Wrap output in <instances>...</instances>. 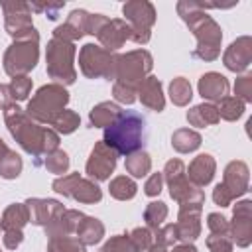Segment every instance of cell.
I'll list each match as a JSON object with an SVG mask.
<instances>
[{
	"label": "cell",
	"instance_id": "obj_1",
	"mask_svg": "<svg viewBox=\"0 0 252 252\" xmlns=\"http://www.w3.org/2000/svg\"><path fill=\"white\" fill-rule=\"evenodd\" d=\"M6 128L10 136L20 144V148L33 156V158H43L49 152L59 148V134L53 128L39 126L33 122L24 108H20L16 102L8 104L2 108Z\"/></svg>",
	"mask_w": 252,
	"mask_h": 252
},
{
	"label": "cell",
	"instance_id": "obj_2",
	"mask_svg": "<svg viewBox=\"0 0 252 252\" xmlns=\"http://www.w3.org/2000/svg\"><path fill=\"white\" fill-rule=\"evenodd\" d=\"M175 8H177L179 18L187 24V28L193 32V35L197 39V47L193 49V57H197L201 61H215L220 55L222 30L205 12L207 10V2L179 0Z\"/></svg>",
	"mask_w": 252,
	"mask_h": 252
},
{
	"label": "cell",
	"instance_id": "obj_3",
	"mask_svg": "<svg viewBox=\"0 0 252 252\" xmlns=\"http://www.w3.org/2000/svg\"><path fill=\"white\" fill-rule=\"evenodd\" d=\"M146 136V120L142 114L134 110H122L118 118L104 128L102 142L112 148L118 156H130L144 146Z\"/></svg>",
	"mask_w": 252,
	"mask_h": 252
},
{
	"label": "cell",
	"instance_id": "obj_4",
	"mask_svg": "<svg viewBox=\"0 0 252 252\" xmlns=\"http://www.w3.org/2000/svg\"><path fill=\"white\" fill-rule=\"evenodd\" d=\"M39 59V33L35 28L28 30L26 33L14 37V41L4 51V71L6 75L14 77H28V73L37 65Z\"/></svg>",
	"mask_w": 252,
	"mask_h": 252
},
{
	"label": "cell",
	"instance_id": "obj_5",
	"mask_svg": "<svg viewBox=\"0 0 252 252\" xmlns=\"http://www.w3.org/2000/svg\"><path fill=\"white\" fill-rule=\"evenodd\" d=\"M69 102V93L63 85L57 83H49L43 85L35 91V94L28 100L26 106V114L37 122V124H47L51 126V122L57 118L59 112L65 110Z\"/></svg>",
	"mask_w": 252,
	"mask_h": 252
},
{
	"label": "cell",
	"instance_id": "obj_6",
	"mask_svg": "<svg viewBox=\"0 0 252 252\" xmlns=\"http://www.w3.org/2000/svg\"><path fill=\"white\" fill-rule=\"evenodd\" d=\"M75 53L77 47L71 41H63L57 37H51L45 47V65L47 75L57 85H73L77 81V69H75Z\"/></svg>",
	"mask_w": 252,
	"mask_h": 252
},
{
	"label": "cell",
	"instance_id": "obj_7",
	"mask_svg": "<svg viewBox=\"0 0 252 252\" xmlns=\"http://www.w3.org/2000/svg\"><path fill=\"white\" fill-rule=\"evenodd\" d=\"M163 181L167 183L169 195L173 201L179 203V207H201L205 205V193L201 187L193 185L187 179L185 163L181 159H169L161 171Z\"/></svg>",
	"mask_w": 252,
	"mask_h": 252
},
{
	"label": "cell",
	"instance_id": "obj_8",
	"mask_svg": "<svg viewBox=\"0 0 252 252\" xmlns=\"http://www.w3.org/2000/svg\"><path fill=\"white\" fill-rule=\"evenodd\" d=\"M118 53L106 51L100 45L85 43L79 51V69L87 79H106L114 81Z\"/></svg>",
	"mask_w": 252,
	"mask_h": 252
},
{
	"label": "cell",
	"instance_id": "obj_9",
	"mask_svg": "<svg viewBox=\"0 0 252 252\" xmlns=\"http://www.w3.org/2000/svg\"><path fill=\"white\" fill-rule=\"evenodd\" d=\"M152 69H154V57L148 49H132L128 53H118L114 83L138 91L140 83L152 73Z\"/></svg>",
	"mask_w": 252,
	"mask_h": 252
},
{
	"label": "cell",
	"instance_id": "obj_10",
	"mask_svg": "<svg viewBox=\"0 0 252 252\" xmlns=\"http://www.w3.org/2000/svg\"><path fill=\"white\" fill-rule=\"evenodd\" d=\"M124 22L130 24V41L146 45L152 37V26L156 24V8L148 0H130L122 6Z\"/></svg>",
	"mask_w": 252,
	"mask_h": 252
},
{
	"label": "cell",
	"instance_id": "obj_11",
	"mask_svg": "<svg viewBox=\"0 0 252 252\" xmlns=\"http://www.w3.org/2000/svg\"><path fill=\"white\" fill-rule=\"evenodd\" d=\"M116 161H118V154L100 140L93 146L91 156L85 165V171H87L89 179H93V181H106L114 173Z\"/></svg>",
	"mask_w": 252,
	"mask_h": 252
},
{
	"label": "cell",
	"instance_id": "obj_12",
	"mask_svg": "<svg viewBox=\"0 0 252 252\" xmlns=\"http://www.w3.org/2000/svg\"><path fill=\"white\" fill-rule=\"evenodd\" d=\"M228 236L232 244L248 248L252 242V201L242 199L232 207V220H228Z\"/></svg>",
	"mask_w": 252,
	"mask_h": 252
},
{
	"label": "cell",
	"instance_id": "obj_13",
	"mask_svg": "<svg viewBox=\"0 0 252 252\" xmlns=\"http://www.w3.org/2000/svg\"><path fill=\"white\" fill-rule=\"evenodd\" d=\"M2 12H4V30L8 32V35L18 37L22 33H26L28 30L33 28V20H32V10L28 2L22 0H4L0 2Z\"/></svg>",
	"mask_w": 252,
	"mask_h": 252
},
{
	"label": "cell",
	"instance_id": "obj_14",
	"mask_svg": "<svg viewBox=\"0 0 252 252\" xmlns=\"http://www.w3.org/2000/svg\"><path fill=\"white\" fill-rule=\"evenodd\" d=\"M222 63L232 73H244L252 63V37L250 35L236 37L222 53Z\"/></svg>",
	"mask_w": 252,
	"mask_h": 252
},
{
	"label": "cell",
	"instance_id": "obj_15",
	"mask_svg": "<svg viewBox=\"0 0 252 252\" xmlns=\"http://www.w3.org/2000/svg\"><path fill=\"white\" fill-rule=\"evenodd\" d=\"M130 24L120 20V18H108V22L100 28V32L96 33V39L100 41V47H104L106 51H118L126 41H130Z\"/></svg>",
	"mask_w": 252,
	"mask_h": 252
},
{
	"label": "cell",
	"instance_id": "obj_16",
	"mask_svg": "<svg viewBox=\"0 0 252 252\" xmlns=\"http://www.w3.org/2000/svg\"><path fill=\"white\" fill-rule=\"evenodd\" d=\"M30 222L37 226H47L57 215L65 211L63 203L57 199H43V197H30L26 199Z\"/></svg>",
	"mask_w": 252,
	"mask_h": 252
},
{
	"label": "cell",
	"instance_id": "obj_17",
	"mask_svg": "<svg viewBox=\"0 0 252 252\" xmlns=\"http://www.w3.org/2000/svg\"><path fill=\"white\" fill-rule=\"evenodd\" d=\"M226 191L232 195V199L242 197L248 191V183H250V169L242 159H232L226 163L224 171H222V181H220Z\"/></svg>",
	"mask_w": 252,
	"mask_h": 252
},
{
	"label": "cell",
	"instance_id": "obj_18",
	"mask_svg": "<svg viewBox=\"0 0 252 252\" xmlns=\"http://www.w3.org/2000/svg\"><path fill=\"white\" fill-rule=\"evenodd\" d=\"M201 207H179L177 213V222H175V230H177V240L185 242V244H193L199 236H201Z\"/></svg>",
	"mask_w": 252,
	"mask_h": 252
},
{
	"label": "cell",
	"instance_id": "obj_19",
	"mask_svg": "<svg viewBox=\"0 0 252 252\" xmlns=\"http://www.w3.org/2000/svg\"><path fill=\"white\" fill-rule=\"evenodd\" d=\"M197 89H199V94L203 96V100L207 102H220L224 96H228V79L217 71H209L205 75H201L199 83H197Z\"/></svg>",
	"mask_w": 252,
	"mask_h": 252
},
{
	"label": "cell",
	"instance_id": "obj_20",
	"mask_svg": "<svg viewBox=\"0 0 252 252\" xmlns=\"http://www.w3.org/2000/svg\"><path fill=\"white\" fill-rule=\"evenodd\" d=\"M89 14L91 12H87V10H73L67 16V22L61 24V26H57L53 30V37L63 39V41H71V43H75L77 39H81L87 33Z\"/></svg>",
	"mask_w": 252,
	"mask_h": 252
},
{
	"label": "cell",
	"instance_id": "obj_21",
	"mask_svg": "<svg viewBox=\"0 0 252 252\" xmlns=\"http://www.w3.org/2000/svg\"><path fill=\"white\" fill-rule=\"evenodd\" d=\"M136 96L142 100V104L150 110H156V112H161L165 108V96H163V87H161V81L154 75H148L138 91H136Z\"/></svg>",
	"mask_w": 252,
	"mask_h": 252
},
{
	"label": "cell",
	"instance_id": "obj_22",
	"mask_svg": "<svg viewBox=\"0 0 252 252\" xmlns=\"http://www.w3.org/2000/svg\"><path fill=\"white\" fill-rule=\"evenodd\" d=\"M215 171H217V161L211 154H199L197 158H193L189 167H185L187 179L197 187L209 185L215 177Z\"/></svg>",
	"mask_w": 252,
	"mask_h": 252
},
{
	"label": "cell",
	"instance_id": "obj_23",
	"mask_svg": "<svg viewBox=\"0 0 252 252\" xmlns=\"http://www.w3.org/2000/svg\"><path fill=\"white\" fill-rule=\"evenodd\" d=\"M85 219V213L77 211V209H65L61 215H57L45 228V236L53 238V236H71L77 232L81 220Z\"/></svg>",
	"mask_w": 252,
	"mask_h": 252
},
{
	"label": "cell",
	"instance_id": "obj_24",
	"mask_svg": "<svg viewBox=\"0 0 252 252\" xmlns=\"http://www.w3.org/2000/svg\"><path fill=\"white\" fill-rule=\"evenodd\" d=\"M28 222H30V215H28L26 203L8 205L0 217V228L2 230H22Z\"/></svg>",
	"mask_w": 252,
	"mask_h": 252
},
{
	"label": "cell",
	"instance_id": "obj_25",
	"mask_svg": "<svg viewBox=\"0 0 252 252\" xmlns=\"http://www.w3.org/2000/svg\"><path fill=\"white\" fill-rule=\"evenodd\" d=\"M219 120H220V116H219L217 104H213V102H201V104H195L193 108L187 110V122L195 128L213 126Z\"/></svg>",
	"mask_w": 252,
	"mask_h": 252
},
{
	"label": "cell",
	"instance_id": "obj_26",
	"mask_svg": "<svg viewBox=\"0 0 252 252\" xmlns=\"http://www.w3.org/2000/svg\"><path fill=\"white\" fill-rule=\"evenodd\" d=\"M75 236L79 238V242H81L83 246H94V244H98V242L102 240V236H104V224H102L98 219L85 215V219L81 220V224H79Z\"/></svg>",
	"mask_w": 252,
	"mask_h": 252
},
{
	"label": "cell",
	"instance_id": "obj_27",
	"mask_svg": "<svg viewBox=\"0 0 252 252\" xmlns=\"http://www.w3.org/2000/svg\"><path fill=\"white\" fill-rule=\"evenodd\" d=\"M120 112H122V108L116 102L104 100V102H98L96 106H93V110L89 112V122L94 128H106L118 118Z\"/></svg>",
	"mask_w": 252,
	"mask_h": 252
},
{
	"label": "cell",
	"instance_id": "obj_28",
	"mask_svg": "<svg viewBox=\"0 0 252 252\" xmlns=\"http://www.w3.org/2000/svg\"><path fill=\"white\" fill-rule=\"evenodd\" d=\"M69 197L75 199V201H79V203H85V205H94V203H100V199H102V189L98 187L96 181L81 177V179L75 183V187H73V191H71Z\"/></svg>",
	"mask_w": 252,
	"mask_h": 252
},
{
	"label": "cell",
	"instance_id": "obj_29",
	"mask_svg": "<svg viewBox=\"0 0 252 252\" xmlns=\"http://www.w3.org/2000/svg\"><path fill=\"white\" fill-rule=\"evenodd\" d=\"M201 142H203L201 134L197 130H193V128H179V130H175L171 134V146L179 154H191V152H195L201 146Z\"/></svg>",
	"mask_w": 252,
	"mask_h": 252
},
{
	"label": "cell",
	"instance_id": "obj_30",
	"mask_svg": "<svg viewBox=\"0 0 252 252\" xmlns=\"http://www.w3.org/2000/svg\"><path fill=\"white\" fill-rule=\"evenodd\" d=\"M108 193L110 197L118 199V201H130L136 197L138 193V185L132 177L128 175H116L114 179H110L108 183Z\"/></svg>",
	"mask_w": 252,
	"mask_h": 252
},
{
	"label": "cell",
	"instance_id": "obj_31",
	"mask_svg": "<svg viewBox=\"0 0 252 252\" xmlns=\"http://www.w3.org/2000/svg\"><path fill=\"white\" fill-rule=\"evenodd\" d=\"M124 167H126V171H128L132 177H136V179L146 177V175L150 173V169H152V158H150L148 152L138 150V152L126 156Z\"/></svg>",
	"mask_w": 252,
	"mask_h": 252
},
{
	"label": "cell",
	"instance_id": "obj_32",
	"mask_svg": "<svg viewBox=\"0 0 252 252\" xmlns=\"http://www.w3.org/2000/svg\"><path fill=\"white\" fill-rule=\"evenodd\" d=\"M169 98L175 106H187L193 98V89L191 83L185 77H175L169 83Z\"/></svg>",
	"mask_w": 252,
	"mask_h": 252
},
{
	"label": "cell",
	"instance_id": "obj_33",
	"mask_svg": "<svg viewBox=\"0 0 252 252\" xmlns=\"http://www.w3.org/2000/svg\"><path fill=\"white\" fill-rule=\"evenodd\" d=\"M165 219H167V205L163 201H152V203H148V207L144 211V220H146V226L150 230L156 232L163 224Z\"/></svg>",
	"mask_w": 252,
	"mask_h": 252
},
{
	"label": "cell",
	"instance_id": "obj_34",
	"mask_svg": "<svg viewBox=\"0 0 252 252\" xmlns=\"http://www.w3.org/2000/svg\"><path fill=\"white\" fill-rule=\"evenodd\" d=\"M244 102L236 96H224L219 104H217V110H219V116L222 120H228V122H234L238 120L242 114H244Z\"/></svg>",
	"mask_w": 252,
	"mask_h": 252
},
{
	"label": "cell",
	"instance_id": "obj_35",
	"mask_svg": "<svg viewBox=\"0 0 252 252\" xmlns=\"http://www.w3.org/2000/svg\"><path fill=\"white\" fill-rule=\"evenodd\" d=\"M51 126H53V130H55L57 134H73V132L81 126V118H79L77 112L65 108L63 112L57 114V118L51 122Z\"/></svg>",
	"mask_w": 252,
	"mask_h": 252
},
{
	"label": "cell",
	"instance_id": "obj_36",
	"mask_svg": "<svg viewBox=\"0 0 252 252\" xmlns=\"http://www.w3.org/2000/svg\"><path fill=\"white\" fill-rule=\"evenodd\" d=\"M43 158H45L43 165H45V169L49 173H55V175H65L67 173V169H69V156H67V152L57 148V150L49 152Z\"/></svg>",
	"mask_w": 252,
	"mask_h": 252
},
{
	"label": "cell",
	"instance_id": "obj_37",
	"mask_svg": "<svg viewBox=\"0 0 252 252\" xmlns=\"http://www.w3.org/2000/svg\"><path fill=\"white\" fill-rule=\"evenodd\" d=\"M87 246L79 242L77 236H53L47 238V252H85Z\"/></svg>",
	"mask_w": 252,
	"mask_h": 252
},
{
	"label": "cell",
	"instance_id": "obj_38",
	"mask_svg": "<svg viewBox=\"0 0 252 252\" xmlns=\"http://www.w3.org/2000/svg\"><path fill=\"white\" fill-rule=\"evenodd\" d=\"M22 167H24V163H22L20 154H16V152L10 150L0 159V177L2 179H16L22 173Z\"/></svg>",
	"mask_w": 252,
	"mask_h": 252
},
{
	"label": "cell",
	"instance_id": "obj_39",
	"mask_svg": "<svg viewBox=\"0 0 252 252\" xmlns=\"http://www.w3.org/2000/svg\"><path fill=\"white\" fill-rule=\"evenodd\" d=\"M126 234L130 236V240L138 252H146L154 244V230H150L148 226H136Z\"/></svg>",
	"mask_w": 252,
	"mask_h": 252
},
{
	"label": "cell",
	"instance_id": "obj_40",
	"mask_svg": "<svg viewBox=\"0 0 252 252\" xmlns=\"http://www.w3.org/2000/svg\"><path fill=\"white\" fill-rule=\"evenodd\" d=\"M100 252H138V250L132 244V240H130L128 234H116V236H110L102 244Z\"/></svg>",
	"mask_w": 252,
	"mask_h": 252
},
{
	"label": "cell",
	"instance_id": "obj_41",
	"mask_svg": "<svg viewBox=\"0 0 252 252\" xmlns=\"http://www.w3.org/2000/svg\"><path fill=\"white\" fill-rule=\"evenodd\" d=\"M65 8V2H51V0H43V2H30V10L32 14H43L49 20H57L59 12Z\"/></svg>",
	"mask_w": 252,
	"mask_h": 252
},
{
	"label": "cell",
	"instance_id": "obj_42",
	"mask_svg": "<svg viewBox=\"0 0 252 252\" xmlns=\"http://www.w3.org/2000/svg\"><path fill=\"white\" fill-rule=\"evenodd\" d=\"M8 89H10V94H12V100L14 102L26 100L28 94L32 93V79L30 77H14L8 83Z\"/></svg>",
	"mask_w": 252,
	"mask_h": 252
},
{
	"label": "cell",
	"instance_id": "obj_43",
	"mask_svg": "<svg viewBox=\"0 0 252 252\" xmlns=\"http://www.w3.org/2000/svg\"><path fill=\"white\" fill-rule=\"evenodd\" d=\"M154 242L159 244V246H175L177 242V230H175V224L169 222V224H161L156 232H154Z\"/></svg>",
	"mask_w": 252,
	"mask_h": 252
},
{
	"label": "cell",
	"instance_id": "obj_44",
	"mask_svg": "<svg viewBox=\"0 0 252 252\" xmlns=\"http://www.w3.org/2000/svg\"><path fill=\"white\" fill-rule=\"evenodd\" d=\"M81 179V175H79V171L77 173H67V175H59L53 183H51V189L55 191V193H59V195H63V197H69L71 195V191H73V187H75V183Z\"/></svg>",
	"mask_w": 252,
	"mask_h": 252
},
{
	"label": "cell",
	"instance_id": "obj_45",
	"mask_svg": "<svg viewBox=\"0 0 252 252\" xmlns=\"http://www.w3.org/2000/svg\"><path fill=\"white\" fill-rule=\"evenodd\" d=\"M234 94L244 104L246 102H252V75H240L234 81Z\"/></svg>",
	"mask_w": 252,
	"mask_h": 252
},
{
	"label": "cell",
	"instance_id": "obj_46",
	"mask_svg": "<svg viewBox=\"0 0 252 252\" xmlns=\"http://www.w3.org/2000/svg\"><path fill=\"white\" fill-rule=\"evenodd\" d=\"M207 248L211 252H232V240L226 234H209L207 236Z\"/></svg>",
	"mask_w": 252,
	"mask_h": 252
},
{
	"label": "cell",
	"instance_id": "obj_47",
	"mask_svg": "<svg viewBox=\"0 0 252 252\" xmlns=\"http://www.w3.org/2000/svg\"><path fill=\"white\" fill-rule=\"evenodd\" d=\"M207 226H209L211 234H226L228 236V219L220 213H209Z\"/></svg>",
	"mask_w": 252,
	"mask_h": 252
},
{
	"label": "cell",
	"instance_id": "obj_48",
	"mask_svg": "<svg viewBox=\"0 0 252 252\" xmlns=\"http://www.w3.org/2000/svg\"><path fill=\"white\" fill-rule=\"evenodd\" d=\"M112 96L116 102L120 104H132L138 96H136V89L132 87H126V85H120V83H114L112 85Z\"/></svg>",
	"mask_w": 252,
	"mask_h": 252
},
{
	"label": "cell",
	"instance_id": "obj_49",
	"mask_svg": "<svg viewBox=\"0 0 252 252\" xmlns=\"http://www.w3.org/2000/svg\"><path fill=\"white\" fill-rule=\"evenodd\" d=\"M161 187H163V175L158 171V173H152L146 183H144V193L148 197H158L161 193Z\"/></svg>",
	"mask_w": 252,
	"mask_h": 252
},
{
	"label": "cell",
	"instance_id": "obj_50",
	"mask_svg": "<svg viewBox=\"0 0 252 252\" xmlns=\"http://www.w3.org/2000/svg\"><path fill=\"white\" fill-rule=\"evenodd\" d=\"M213 201L219 207H228V205H232L234 199H232V195L226 191V187L222 183H217L215 189H213Z\"/></svg>",
	"mask_w": 252,
	"mask_h": 252
},
{
	"label": "cell",
	"instance_id": "obj_51",
	"mask_svg": "<svg viewBox=\"0 0 252 252\" xmlns=\"http://www.w3.org/2000/svg\"><path fill=\"white\" fill-rule=\"evenodd\" d=\"M108 22V18L104 14H89V20H87V33L89 35H94L100 32V28Z\"/></svg>",
	"mask_w": 252,
	"mask_h": 252
},
{
	"label": "cell",
	"instance_id": "obj_52",
	"mask_svg": "<svg viewBox=\"0 0 252 252\" xmlns=\"http://www.w3.org/2000/svg\"><path fill=\"white\" fill-rule=\"evenodd\" d=\"M2 242L8 250H16L24 242V230H4Z\"/></svg>",
	"mask_w": 252,
	"mask_h": 252
},
{
	"label": "cell",
	"instance_id": "obj_53",
	"mask_svg": "<svg viewBox=\"0 0 252 252\" xmlns=\"http://www.w3.org/2000/svg\"><path fill=\"white\" fill-rule=\"evenodd\" d=\"M169 252H197V248L189 242V244H185V242H181V244H177V246H173V250H169Z\"/></svg>",
	"mask_w": 252,
	"mask_h": 252
},
{
	"label": "cell",
	"instance_id": "obj_54",
	"mask_svg": "<svg viewBox=\"0 0 252 252\" xmlns=\"http://www.w3.org/2000/svg\"><path fill=\"white\" fill-rule=\"evenodd\" d=\"M146 252H169V248H165V246H159V244H156V242H154V244H152V246H150Z\"/></svg>",
	"mask_w": 252,
	"mask_h": 252
},
{
	"label": "cell",
	"instance_id": "obj_55",
	"mask_svg": "<svg viewBox=\"0 0 252 252\" xmlns=\"http://www.w3.org/2000/svg\"><path fill=\"white\" fill-rule=\"evenodd\" d=\"M8 152H10V148H8V146H6V142L0 138V159H2V158H4Z\"/></svg>",
	"mask_w": 252,
	"mask_h": 252
}]
</instances>
